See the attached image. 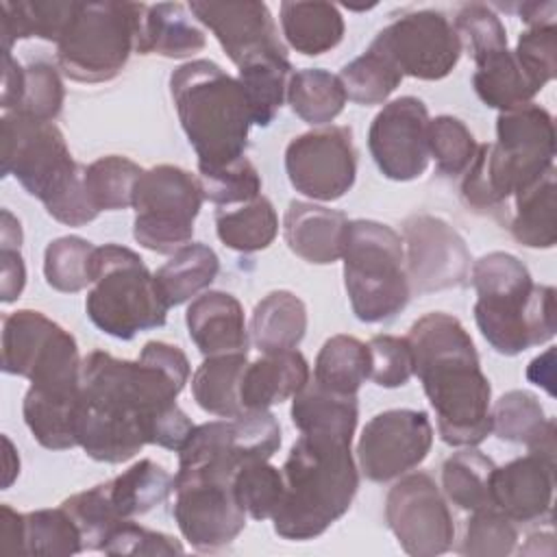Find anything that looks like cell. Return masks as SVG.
<instances>
[{
    "label": "cell",
    "mask_w": 557,
    "mask_h": 557,
    "mask_svg": "<svg viewBox=\"0 0 557 557\" xmlns=\"http://www.w3.org/2000/svg\"><path fill=\"white\" fill-rule=\"evenodd\" d=\"M285 172L292 187L307 198H342L357 176L350 126H324L294 137L285 148Z\"/></svg>",
    "instance_id": "obj_15"
},
{
    "label": "cell",
    "mask_w": 557,
    "mask_h": 557,
    "mask_svg": "<svg viewBox=\"0 0 557 557\" xmlns=\"http://www.w3.org/2000/svg\"><path fill=\"white\" fill-rule=\"evenodd\" d=\"M202 200V185L187 170L170 163L144 170L133 191V237L152 252L174 255L191 242Z\"/></svg>",
    "instance_id": "obj_12"
},
{
    "label": "cell",
    "mask_w": 557,
    "mask_h": 557,
    "mask_svg": "<svg viewBox=\"0 0 557 557\" xmlns=\"http://www.w3.org/2000/svg\"><path fill=\"white\" fill-rule=\"evenodd\" d=\"M174 520L196 550H220L246 527V511L235 500L233 483L174 479Z\"/></svg>",
    "instance_id": "obj_19"
},
{
    "label": "cell",
    "mask_w": 557,
    "mask_h": 557,
    "mask_svg": "<svg viewBox=\"0 0 557 557\" xmlns=\"http://www.w3.org/2000/svg\"><path fill=\"white\" fill-rule=\"evenodd\" d=\"M148 4L76 2L74 15L57 41V63L76 83L115 78L133 50Z\"/></svg>",
    "instance_id": "obj_10"
},
{
    "label": "cell",
    "mask_w": 557,
    "mask_h": 557,
    "mask_svg": "<svg viewBox=\"0 0 557 557\" xmlns=\"http://www.w3.org/2000/svg\"><path fill=\"white\" fill-rule=\"evenodd\" d=\"M102 553L107 555H174L183 553L181 542L172 535L150 531L133 520H122L107 537Z\"/></svg>",
    "instance_id": "obj_55"
},
{
    "label": "cell",
    "mask_w": 557,
    "mask_h": 557,
    "mask_svg": "<svg viewBox=\"0 0 557 557\" xmlns=\"http://www.w3.org/2000/svg\"><path fill=\"white\" fill-rule=\"evenodd\" d=\"M233 494L250 518L268 520L276 513L285 494L283 472L270 466L268 459H252L235 472Z\"/></svg>",
    "instance_id": "obj_47"
},
{
    "label": "cell",
    "mask_w": 557,
    "mask_h": 557,
    "mask_svg": "<svg viewBox=\"0 0 557 557\" xmlns=\"http://www.w3.org/2000/svg\"><path fill=\"white\" fill-rule=\"evenodd\" d=\"M461 48L466 46L474 63L507 48V30L500 17L481 2L463 4L455 15V26Z\"/></svg>",
    "instance_id": "obj_52"
},
{
    "label": "cell",
    "mask_w": 557,
    "mask_h": 557,
    "mask_svg": "<svg viewBox=\"0 0 557 557\" xmlns=\"http://www.w3.org/2000/svg\"><path fill=\"white\" fill-rule=\"evenodd\" d=\"M350 442L331 433H300L281 470L285 494L272 516L276 535L313 540L350 509L359 487Z\"/></svg>",
    "instance_id": "obj_3"
},
{
    "label": "cell",
    "mask_w": 557,
    "mask_h": 557,
    "mask_svg": "<svg viewBox=\"0 0 557 557\" xmlns=\"http://www.w3.org/2000/svg\"><path fill=\"white\" fill-rule=\"evenodd\" d=\"M413 374L435 409L437 433L450 446H476L492 433V387L479 366V355L463 324L431 311L407 333Z\"/></svg>",
    "instance_id": "obj_2"
},
{
    "label": "cell",
    "mask_w": 557,
    "mask_h": 557,
    "mask_svg": "<svg viewBox=\"0 0 557 557\" xmlns=\"http://www.w3.org/2000/svg\"><path fill=\"white\" fill-rule=\"evenodd\" d=\"M292 78V63L287 54H263L239 65V85L248 98L252 124L270 126L283 107L287 85Z\"/></svg>",
    "instance_id": "obj_36"
},
{
    "label": "cell",
    "mask_w": 557,
    "mask_h": 557,
    "mask_svg": "<svg viewBox=\"0 0 557 557\" xmlns=\"http://www.w3.org/2000/svg\"><path fill=\"white\" fill-rule=\"evenodd\" d=\"M289 413L300 433H331L352 440L359 405L357 396L335 394L315 381H307L305 387L294 396Z\"/></svg>",
    "instance_id": "obj_31"
},
{
    "label": "cell",
    "mask_w": 557,
    "mask_h": 557,
    "mask_svg": "<svg viewBox=\"0 0 557 557\" xmlns=\"http://www.w3.org/2000/svg\"><path fill=\"white\" fill-rule=\"evenodd\" d=\"M191 15L205 24L228 59L239 67L263 54H287L265 2H189Z\"/></svg>",
    "instance_id": "obj_20"
},
{
    "label": "cell",
    "mask_w": 557,
    "mask_h": 557,
    "mask_svg": "<svg viewBox=\"0 0 557 557\" xmlns=\"http://www.w3.org/2000/svg\"><path fill=\"white\" fill-rule=\"evenodd\" d=\"M81 405V387L76 392H44L28 387L22 405L24 422L33 437L50 450H67L78 446L76 418Z\"/></svg>",
    "instance_id": "obj_28"
},
{
    "label": "cell",
    "mask_w": 557,
    "mask_h": 557,
    "mask_svg": "<svg viewBox=\"0 0 557 557\" xmlns=\"http://www.w3.org/2000/svg\"><path fill=\"white\" fill-rule=\"evenodd\" d=\"M0 263H2L0 300L9 305L15 298H20L26 285V268L17 248H0Z\"/></svg>",
    "instance_id": "obj_56"
},
{
    "label": "cell",
    "mask_w": 557,
    "mask_h": 557,
    "mask_svg": "<svg viewBox=\"0 0 557 557\" xmlns=\"http://www.w3.org/2000/svg\"><path fill=\"white\" fill-rule=\"evenodd\" d=\"M472 87L487 107L500 111H511L529 104L540 91V87L524 72L513 50L509 48L494 52L476 63Z\"/></svg>",
    "instance_id": "obj_33"
},
{
    "label": "cell",
    "mask_w": 557,
    "mask_h": 557,
    "mask_svg": "<svg viewBox=\"0 0 557 557\" xmlns=\"http://www.w3.org/2000/svg\"><path fill=\"white\" fill-rule=\"evenodd\" d=\"M74 0H17L0 2V39L4 52L17 39L41 37L59 41L74 15Z\"/></svg>",
    "instance_id": "obj_32"
},
{
    "label": "cell",
    "mask_w": 557,
    "mask_h": 557,
    "mask_svg": "<svg viewBox=\"0 0 557 557\" xmlns=\"http://www.w3.org/2000/svg\"><path fill=\"white\" fill-rule=\"evenodd\" d=\"M244 352L205 357L191 376V394L196 405L218 418H235L244 413L239 403V383L246 368Z\"/></svg>",
    "instance_id": "obj_34"
},
{
    "label": "cell",
    "mask_w": 557,
    "mask_h": 557,
    "mask_svg": "<svg viewBox=\"0 0 557 557\" xmlns=\"http://www.w3.org/2000/svg\"><path fill=\"white\" fill-rule=\"evenodd\" d=\"M476 141L470 128L453 115L429 120V157L442 176L463 174L476 154Z\"/></svg>",
    "instance_id": "obj_48"
},
{
    "label": "cell",
    "mask_w": 557,
    "mask_h": 557,
    "mask_svg": "<svg viewBox=\"0 0 557 557\" xmlns=\"http://www.w3.org/2000/svg\"><path fill=\"white\" fill-rule=\"evenodd\" d=\"M470 278L476 326L496 352L513 357L555 337V287L535 285L518 257L487 252L472 263Z\"/></svg>",
    "instance_id": "obj_4"
},
{
    "label": "cell",
    "mask_w": 557,
    "mask_h": 557,
    "mask_svg": "<svg viewBox=\"0 0 557 557\" xmlns=\"http://www.w3.org/2000/svg\"><path fill=\"white\" fill-rule=\"evenodd\" d=\"M22 244V226L20 220L9 211L2 209V222H0V248H17Z\"/></svg>",
    "instance_id": "obj_61"
},
{
    "label": "cell",
    "mask_w": 557,
    "mask_h": 557,
    "mask_svg": "<svg viewBox=\"0 0 557 557\" xmlns=\"http://www.w3.org/2000/svg\"><path fill=\"white\" fill-rule=\"evenodd\" d=\"M516 542L518 531L513 520L496 507H483L468 518L459 553L470 557H505L513 553Z\"/></svg>",
    "instance_id": "obj_49"
},
{
    "label": "cell",
    "mask_w": 557,
    "mask_h": 557,
    "mask_svg": "<svg viewBox=\"0 0 557 557\" xmlns=\"http://www.w3.org/2000/svg\"><path fill=\"white\" fill-rule=\"evenodd\" d=\"M527 379L535 385H542L550 396L555 394V389H553V383H555V348H548L546 352L537 355L529 363Z\"/></svg>",
    "instance_id": "obj_59"
},
{
    "label": "cell",
    "mask_w": 557,
    "mask_h": 557,
    "mask_svg": "<svg viewBox=\"0 0 557 557\" xmlns=\"http://www.w3.org/2000/svg\"><path fill=\"white\" fill-rule=\"evenodd\" d=\"M187 379V355L165 342H148L137 361L91 350L81 366L78 446L104 463L128 461L146 444L181 450L194 431L176 405Z\"/></svg>",
    "instance_id": "obj_1"
},
{
    "label": "cell",
    "mask_w": 557,
    "mask_h": 557,
    "mask_svg": "<svg viewBox=\"0 0 557 557\" xmlns=\"http://www.w3.org/2000/svg\"><path fill=\"white\" fill-rule=\"evenodd\" d=\"M370 46L383 52L403 76L407 74L420 81L448 76L461 57L457 30L444 13L433 9L400 15Z\"/></svg>",
    "instance_id": "obj_13"
},
{
    "label": "cell",
    "mask_w": 557,
    "mask_h": 557,
    "mask_svg": "<svg viewBox=\"0 0 557 557\" xmlns=\"http://www.w3.org/2000/svg\"><path fill=\"white\" fill-rule=\"evenodd\" d=\"M348 218L342 211L313 202L292 200L283 218L287 248L300 259L326 265L342 259Z\"/></svg>",
    "instance_id": "obj_23"
},
{
    "label": "cell",
    "mask_w": 557,
    "mask_h": 557,
    "mask_svg": "<svg viewBox=\"0 0 557 557\" xmlns=\"http://www.w3.org/2000/svg\"><path fill=\"white\" fill-rule=\"evenodd\" d=\"M309 381V363L296 348L263 352L246 363L239 383V403L244 411H261L294 398Z\"/></svg>",
    "instance_id": "obj_24"
},
{
    "label": "cell",
    "mask_w": 557,
    "mask_h": 557,
    "mask_svg": "<svg viewBox=\"0 0 557 557\" xmlns=\"http://www.w3.org/2000/svg\"><path fill=\"white\" fill-rule=\"evenodd\" d=\"M63 100L65 89L57 67L46 61H33L24 67V94L13 113L39 122H52L61 113Z\"/></svg>",
    "instance_id": "obj_51"
},
{
    "label": "cell",
    "mask_w": 557,
    "mask_h": 557,
    "mask_svg": "<svg viewBox=\"0 0 557 557\" xmlns=\"http://www.w3.org/2000/svg\"><path fill=\"white\" fill-rule=\"evenodd\" d=\"M496 463L472 446L453 453L442 466V487L459 509L476 511L492 505V474Z\"/></svg>",
    "instance_id": "obj_40"
},
{
    "label": "cell",
    "mask_w": 557,
    "mask_h": 557,
    "mask_svg": "<svg viewBox=\"0 0 557 557\" xmlns=\"http://www.w3.org/2000/svg\"><path fill=\"white\" fill-rule=\"evenodd\" d=\"M281 446V424L268 411H244L235 418L194 426L178 450L174 479H211L233 483L235 472L252 459H270Z\"/></svg>",
    "instance_id": "obj_11"
},
{
    "label": "cell",
    "mask_w": 557,
    "mask_h": 557,
    "mask_svg": "<svg viewBox=\"0 0 557 557\" xmlns=\"http://www.w3.org/2000/svg\"><path fill=\"white\" fill-rule=\"evenodd\" d=\"M102 490L113 513L120 520H131L161 505L174 492V476L152 459H141L102 483Z\"/></svg>",
    "instance_id": "obj_30"
},
{
    "label": "cell",
    "mask_w": 557,
    "mask_h": 557,
    "mask_svg": "<svg viewBox=\"0 0 557 557\" xmlns=\"http://www.w3.org/2000/svg\"><path fill=\"white\" fill-rule=\"evenodd\" d=\"M370 154L383 176L413 181L429 165V111L416 96L387 102L368 131Z\"/></svg>",
    "instance_id": "obj_18"
},
{
    "label": "cell",
    "mask_w": 557,
    "mask_h": 557,
    "mask_svg": "<svg viewBox=\"0 0 557 557\" xmlns=\"http://www.w3.org/2000/svg\"><path fill=\"white\" fill-rule=\"evenodd\" d=\"M385 520L403 550L413 557H435L453 546L450 509L426 472H413L394 483L385 498Z\"/></svg>",
    "instance_id": "obj_14"
},
{
    "label": "cell",
    "mask_w": 557,
    "mask_h": 557,
    "mask_svg": "<svg viewBox=\"0 0 557 557\" xmlns=\"http://www.w3.org/2000/svg\"><path fill=\"white\" fill-rule=\"evenodd\" d=\"M4 442V481H2V487H11V483L15 481V476L20 474V457L11 444V440L4 435L2 437Z\"/></svg>",
    "instance_id": "obj_62"
},
{
    "label": "cell",
    "mask_w": 557,
    "mask_h": 557,
    "mask_svg": "<svg viewBox=\"0 0 557 557\" xmlns=\"http://www.w3.org/2000/svg\"><path fill=\"white\" fill-rule=\"evenodd\" d=\"M198 172H200L198 181L202 185L205 200H211L213 205H220V207L235 205V202L246 205L259 198L261 176L246 157L222 168L198 170Z\"/></svg>",
    "instance_id": "obj_50"
},
{
    "label": "cell",
    "mask_w": 557,
    "mask_h": 557,
    "mask_svg": "<svg viewBox=\"0 0 557 557\" xmlns=\"http://www.w3.org/2000/svg\"><path fill=\"white\" fill-rule=\"evenodd\" d=\"M85 550L83 533L63 509H37L24 513L22 555H76Z\"/></svg>",
    "instance_id": "obj_45"
},
{
    "label": "cell",
    "mask_w": 557,
    "mask_h": 557,
    "mask_svg": "<svg viewBox=\"0 0 557 557\" xmlns=\"http://www.w3.org/2000/svg\"><path fill=\"white\" fill-rule=\"evenodd\" d=\"M307 331L305 302L287 292L276 289L263 296L250 318V337L261 352L296 348Z\"/></svg>",
    "instance_id": "obj_29"
},
{
    "label": "cell",
    "mask_w": 557,
    "mask_h": 557,
    "mask_svg": "<svg viewBox=\"0 0 557 557\" xmlns=\"http://www.w3.org/2000/svg\"><path fill=\"white\" fill-rule=\"evenodd\" d=\"M370 379L381 387H403L413 374V355L407 337L374 335L368 342Z\"/></svg>",
    "instance_id": "obj_53"
},
{
    "label": "cell",
    "mask_w": 557,
    "mask_h": 557,
    "mask_svg": "<svg viewBox=\"0 0 557 557\" xmlns=\"http://www.w3.org/2000/svg\"><path fill=\"white\" fill-rule=\"evenodd\" d=\"M96 246L78 235H65L46 246V283L63 294H76L91 285V257Z\"/></svg>",
    "instance_id": "obj_46"
},
{
    "label": "cell",
    "mask_w": 557,
    "mask_h": 557,
    "mask_svg": "<svg viewBox=\"0 0 557 557\" xmlns=\"http://www.w3.org/2000/svg\"><path fill=\"white\" fill-rule=\"evenodd\" d=\"M205 44V33L181 2H159L146 7L135 52L185 59L200 52Z\"/></svg>",
    "instance_id": "obj_26"
},
{
    "label": "cell",
    "mask_w": 557,
    "mask_h": 557,
    "mask_svg": "<svg viewBox=\"0 0 557 557\" xmlns=\"http://www.w3.org/2000/svg\"><path fill=\"white\" fill-rule=\"evenodd\" d=\"M215 233L220 242L237 252H257L268 248L278 233V218L265 196L233 211L215 213Z\"/></svg>",
    "instance_id": "obj_42"
},
{
    "label": "cell",
    "mask_w": 557,
    "mask_h": 557,
    "mask_svg": "<svg viewBox=\"0 0 557 557\" xmlns=\"http://www.w3.org/2000/svg\"><path fill=\"white\" fill-rule=\"evenodd\" d=\"M403 246H407L405 272L411 292L431 294L466 285L472 257L446 220L429 213L409 215L403 222Z\"/></svg>",
    "instance_id": "obj_16"
},
{
    "label": "cell",
    "mask_w": 557,
    "mask_h": 557,
    "mask_svg": "<svg viewBox=\"0 0 557 557\" xmlns=\"http://www.w3.org/2000/svg\"><path fill=\"white\" fill-rule=\"evenodd\" d=\"M281 28L287 44L307 57L333 50L344 37V17L331 2H281Z\"/></svg>",
    "instance_id": "obj_27"
},
{
    "label": "cell",
    "mask_w": 557,
    "mask_h": 557,
    "mask_svg": "<svg viewBox=\"0 0 557 557\" xmlns=\"http://www.w3.org/2000/svg\"><path fill=\"white\" fill-rule=\"evenodd\" d=\"M24 513L13 511L9 505L0 507V553L22 555Z\"/></svg>",
    "instance_id": "obj_58"
},
{
    "label": "cell",
    "mask_w": 557,
    "mask_h": 557,
    "mask_svg": "<svg viewBox=\"0 0 557 557\" xmlns=\"http://www.w3.org/2000/svg\"><path fill=\"white\" fill-rule=\"evenodd\" d=\"M0 126L2 176H15L61 224L83 226L98 218L85 191V165L72 159L63 133L52 122L11 111Z\"/></svg>",
    "instance_id": "obj_7"
},
{
    "label": "cell",
    "mask_w": 557,
    "mask_h": 557,
    "mask_svg": "<svg viewBox=\"0 0 557 557\" xmlns=\"http://www.w3.org/2000/svg\"><path fill=\"white\" fill-rule=\"evenodd\" d=\"M496 141L481 144L466 170L461 198L474 211H498L507 198L537 183L555 157L553 115L540 104L500 111Z\"/></svg>",
    "instance_id": "obj_5"
},
{
    "label": "cell",
    "mask_w": 557,
    "mask_h": 557,
    "mask_svg": "<svg viewBox=\"0 0 557 557\" xmlns=\"http://www.w3.org/2000/svg\"><path fill=\"white\" fill-rule=\"evenodd\" d=\"M518 63L542 89L557 72V24H542L527 28L513 50Z\"/></svg>",
    "instance_id": "obj_54"
},
{
    "label": "cell",
    "mask_w": 557,
    "mask_h": 557,
    "mask_svg": "<svg viewBox=\"0 0 557 557\" xmlns=\"http://www.w3.org/2000/svg\"><path fill=\"white\" fill-rule=\"evenodd\" d=\"M516 198L511 235L527 248H553L557 242L555 222V165Z\"/></svg>",
    "instance_id": "obj_39"
},
{
    "label": "cell",
    "mask_w": 557,
    "mask_h": 557,
    "mask_svg": "<svg viewBox=\"0 0 557 557\" xmlns=\"http://www.w3.org/2000/svg\"><path fill=\"white\" fill-rule=\"evenodd\" d=\"M370 379L368 344L352 335L329 337L313 366V381L329 392L357 396L361 383Z\"/></svg>",
    "instance_id": "obj_37"
},
{
    "label": "cell",
    "mask_w": 557,
    "mask_h": 557,
    "mask_svg": "<svg viewBox=\"0 0 557 557\" xmlns=\"http://www.w3.org/2000/svg\"><path fill=\"white\" fill-rule=\"evenodd\" d=\"M170 94L196 150L198 170L222 168L244 157L252 115L237 78L209 59H196L172 72Z\"/></svg>",
    "instance_id": "obj_6"
},
{
    "label": "cell",
    "mask_w": 557,
    "mask_h": 557,
    "mask_svg": "<svg viewBox=\"0 0 557 557\" xmlns=\"http://www.w3.org/2000/svg\"><path fill=\"white\" fill-rule=\"evenodd\" d=\"M191 342L205 357L248 355V331L239 300L226 292H205L194 298L185 313Z\"/></svg>",
    "instance_id": "obj_22"
},
{
    "label": "cell",
    "mask_w": 557,
    "mask_h": 557,
    "mask_svg": "<svg viewBox=\"0 0 557 557\" xmlns=\"http://www.w3.org/2000/svg\"><path fill=\"white\" fill-rule=\"evenodd\" d=\"M346 100L348 96L339 76L322 67L298 70L287 85V102L292 111L313 126L333 122L344 111Z\"/></svg>",
    "instance_id": "obj_41"
},
{
    "label": "cell",
    "mask_w": 557,
    "mask_h": 557,
    "mask_svg": "<svg viewBox=\"0 0 557 557\" xmlns=\"http://www.w3.org/2000/svg\"><path fill=\"white\" fill-rule=\"evenodd\" d=\"M24 94V65H20L11 52H4V74H2V91L0 107L7 111H15Z\"/></svg>",
    "instance_id": "obj_57"
},
{
    "label": "cell",
    "mask_w": 557,
    "mask_h": 557,
    "mask_svg": "<svg viewBox=\"0 0 557 557\" xmlns=\"http://www.w3.org/2000/svg\"><path fill=\"white\" fill-rule=\"evenodd\" d=\"M555 2H522L518 7V15L524 24L531 26H542V24H555Z\"/></svg>",
    "instance_id": "obj_60"
},
{
    "label": "cell",
    "mask_w": 557,
    "mask_h": 557,
    "mask_svg": "<svg viewBox=\"0 0 557 557\" xmlns=\"http://www.w3.org/2000/svg\"><path fill=\"white\" fill-rule=\"evenodd\" d=\"M339 81L348 100L370 107L385 102L400 85L403 74L383 52L368 46L363 54L342 67Z\"/></svg>",
    "instance_id": "obj_44"
},
{
    "label": "cell",
    "mask_w": 557,
    "mask_h": 557,
    "mask_svg": "<svg viewBox=\"0 0 557 557\" xmlns=\"http://www.w3.org/2000/svg\"><path fill=\"white\" fill-rule=\"evenodd\" d=\"M555 459L527 453L492 474V505L513 522H537L550 513Z\"/></svg>",
    "instance_id": "obj_21"
},
{
    "label": "cell",
    "mask_w": 557,
    "mask_h": 557,
    "mask_svg": "<svg viewBox=\"0 0 557 557\" xmlns=\"http://www.w3.org/2000/svg\"><path fill=\"white\" fill-rule=\"evenodd\" d=\"M141 168L120 154H107L85 168V191L94 209L120 211L133 207V191L141 176Z\"/></svg>",
    "instance_id": "obj_43"
},
{
    "label": "cell",
    "mask_w": 557,
    "mask_h": 557,
    "mask_svg": "<svg viewBox=\"0 0 557 557\" xmlns=\"http://www.w3.org/2000/svg\"><path fill=\"white\" fill-rule=\"evenodd\" d=\"M59 324L41 311L17 309L2 320V370L28 379L35 361L59 333Z\"/></svg>",
    "instance_id": "obj_35"
},
{
    "label": "cell",
    "mask_w": 557,
    "mask_h": 557,
    "mask_svg": "<svg viewBox=\"0 0 557 557\" xmlns=\"http://www.w3.org/2000/svg\"><path fill=\"white\" fill-rule=\"evenodd\" d=\"M492 433L498 440L524 444L531 453L555 459V420L546 418L535 394L511 389L490 409Z\"/></svg>",
    "instance_id": "obj_25"
},
{
    "label": "cell",
    "mask_w": 557,
    "mask_h": 557,
    "mask_svg": "<svg viewBox=\"0 0 557 557\" xmlns=\"http://www.w3.org/2000/svg\"><path fill=\"white\" fill-rule=\"evenodd\" d=\"M220 272L218 255L205 244H187L163 263L154 278L170 307L191 300V296L207 289Z\"/></svg>",
    "instance_id": "obj_38"
},
{
    "label": "cell",
    "mask_w": 557,
    "mask_h": 557,
    "mask_svg": "<svg viewBox=\"0 0 557 557\" xmlns=\"http://www.w3.org/2000/svg\"><path fill=\"white\" fill-rule=\"evenodd\" d=\"M433 444V426L424 411L387 409L363 426L357 459L366 479L385 483L420 466Z\"/></svg>",
    "instance_id": "obj_17"
},
{
    "label": "cell",
    "mask_w": 557,
    "mask_h": 557,
    "mask_svg": "<svg viewBox=\"0 0 557 557\" xmlns=\"http://www.w3.org/2000/svg\"><path fill=\"white\" fill-rule=\"evenodd\" d=\"M344 285L352 313L368 324L392 320L411 296L403 237L376 220H352L344 235Z\"/></svg>",
    "instance_id": "obj_9"
},
{
    "label": "cell",
    "mask_w": 557,
    "mask_h": 557,
    "mask_svg": "<svg viewBox=\"0 0 557 557\" xmlns=\"http://www.w3.org/2000/svg\"><path fill=\"white\" fill-rule=\"evenodd\" d=\"M91 285L85 311L107 335L133 339L141 331L165 324L170 305L154 274L135 250L120 244L96 246L91 257Z\"/></svg>",
    "instance_id": "obj_8"
}]
</instances>
